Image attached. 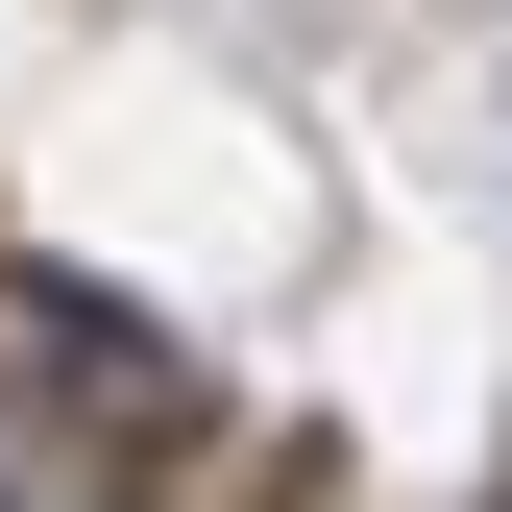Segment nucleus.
I'll use <instances>...</instances> for the list:
<instances>
[{
	"instance_id": "obj_2",
	"label": "nucleus",
	"mask_w": 512,
	"mask_h": 512,
	"mask_svg": "<svg viewBox=\"0 0 512 512\" xmlns=\"http://www.w3.org/2000/svg\"><path fill=\"white\" fill-rule=\"evenodd\" d=\"M0 512H49V464H25V439H0Z\"/></svg>"
},
{
	"instance_id": "obj_1",
	"label": "nucleus",
	"mask_w": 512,
	"mask_h": 512,
	"mask_svg": "<svg viewBox=\"0 0 512 512\" xmlns=\"http://www.w3.org/2000/svg\"><path fill=\"white\" fill-rule=\"evenodd\" d=\"M0 317H25V366H74V391H122V415L196 391V342H171V317H122V293H74V269H0Z\"/></svg>"
}]
</instances>
